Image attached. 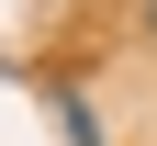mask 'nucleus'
<instances>
[{
    "label": "nucleus",
    "mask_w": 157,
    "mask_h": 146,
    "mask_svg": "<svg viewBox=\"0 0 157 146\" xmlns=\"http://www.w3.org/2000/svg\"><path fill=\"white\" fill-rule=\"evenodd\" d=\"M146 34H157V0H146Z\"/></svg>",
    "instance_id": "nucleus-1"
}]
</instances>
